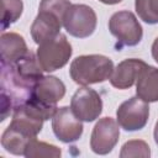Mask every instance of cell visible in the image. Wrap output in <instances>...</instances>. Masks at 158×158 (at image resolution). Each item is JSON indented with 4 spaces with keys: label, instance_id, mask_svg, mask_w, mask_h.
<instances>
[{
    "label": "cell",
    "instance_id": "11",
    "mask_svg": "<svg viewBox=\"0 0 158 158\" xmlns=\"http://www.w3.org/2000/svg\"><path fill=\"white\" fill-rule=\"evenodd\" d=\"M147 65V63L136 58H130L120 62L116 68H114L112 74L110 77L111 85L120 90L131 88L137 81L139 74Z\"/></svg>",
    "mask_w": 158,
    "mask_h": 158
},
{
    "label": "cell",
    "instance_id": "22",
    "mask_svg": "<svg viewBox=\"0 0 158 158\" xmlns=\"http://www.w3.org/2000/svg\"><path fill=\"white\" fill-rule=\"evenodd\" d=\"M153 136H154V142H156V144L158 146V121L156 122L154 131H153Z\"/></svg>",
    "mask_w": 158,
    "mask_h": 158
},
{
    "label": "cell",
    "instance_id": "12",
    "mask_svg": "<svg viewBox=\"0 0 158 158\" xmlns=\"http://www.w3.org/2000/svg\"><path fill=\"white\" fill-rule=\"evenodd\" d=\"M62 26L63 21L54 14L48 11H38V15L31 26L32 40L37 44L49 41L60 33Z\"/></svg>",
    "mask_w": 158,
    "mask_h": 158
},
{
    "label": "cell",
    "instance_id": "20",
    "mask_svg": "<svg viewBox=\"0 0 158 158\" xmlns=\"http://www.w3.org/2000/svg\"><path fill=\"white\" fill-rule=\"evenodd\" d=\"M152 57L158 63V37L154 40V42L152 44Z\"/></svg>",
    "mask_w": 158,
    "mask_h": 158
},
{
    "label": "cell",
    "instance_id": "6",
    "mask_svg": "<svg viewBox=\"0 0 158 158\" xmlns=\"http://www.w3.org/2000/svg\"><path fill=\"white\" fill-rule=\"evenodd\" d=\"M148 117V102L139 99L138 96H133L123 101L116 111V118L120 127L128 132L142 130L147 125Z\"/></svg>",
    "mask_w": 158,
    "mask_h": 158
},
{
    "label": "cell",
    "instance_id": "2",
    "mask_svg": "<svg viewBox=\"0 0 158 158\" xmlns=\"http://www.w3.org/2000/svg\"><path fill=\"white\" fill-rule=\"evenodd\" d=\"M114 70L112 60L102 54H85L73 59L69 74L74 83L86 86L110 79Z\"/></svg>",
    "mask_w": 158,
    "mask_h": 158
},
{
    "label": "cell",
    "instance_id": "19",
    "mask_svg": "<svg viewBox=\"0 0 158 158\" xmlns=\"http://www.w3.org/2000/svg\"><path fill=\"white\" fill-rule=\"evenodd\" d=\"M72 6L69 0H42L40 4V11H48L58 16L62 21L67 10Z\"/></svg>",
    "mask_w": 158,
    "mask_h": 158
},
{
    "label": "cell",
    "instance_id": "7",
    "mask_svg": "<svg viewBox=\"0 0 158 158\" xmlns=\"http://www.w3.org/2000/svg\"><path fill=\"white\" fill-rule=\"evenodd\" d=\"M70 109L79 120L93 122L102 112V100L94 89L83 86L73 94Z\"/></svg>",
    "mask_w": 158,
    "mask_h": 158
},
{
    "label": "cell",
    "instance_id": "1",
    "mask_svg": "<svg viewBox=\"0 0 158 158\" xmlns=\"http://www.w3.org/2000/svg\"><path fill=\"white\" fill-rule=\"evenodd\" d=\"M37 56L28 52L14 64L1 63L0 75V120L4 121L16 106L30 100L35 85L43 77Z\"/></svg>",
    "mask_w": 158,
    "mask_h": 158
},
{
    "label": "cell",
    "instance_id": "4",
    "mask_svg": "<svg viewBox=\"0 0 158 158\" xmlns=\"http://www.w3.org/2000/svg\"><path fill=\"white\" fill-rule=\"evenodd\" d=\"M98 19L95 11L85 4H72L63 17V27L77 38L91 36L96 28Z\"/></svg>",
    "mask_w": 158,
    "mask_h": 158
},
{
    "label": "cell",
    "instance_id": "21",
    "mask_svg": "<svg viewBox=\"0 0 158 158\" xmlns=\"http://www.w3.org/2000/svg\"><path fill=\"white\" fill-rule=\"evenodd\" d=\"M99 1H101L102 4H106V5H115V4L121 2L122 0H99Z\"/></svg>",
    "mask_w": 158,
    "mask_h": 158
},
{
    "label": "cell",
    "instance_id": "5",
    "mask_svg": "<svg viewBox=\"0 0 158 158\" xmlns=\"http://www.w3.org/2000/svg\"><path fill=\"white\" fill-rule=\"evenodd\" d=\"M109 30L111 35L117 38L120 47L137 46L143 36V31L137 17L127 10L117 11L110 17Z\"/></svg>",
    "mask_w": 158,
    "mask_h": 158
},
{
    "label": "cell",
    "instance_id": "18",
    "mask_svg": "<svg viewBox=\"0 0 158 158\" xmlns=\"http://www.w3.org/2000/svg\"><path fill=\"white\" fill-rule=\"evenodd\" d=\"M149 156H151L149 146L142 139H131V141L126 142L121 147V152H120L121 158H128V157L147 158Z\"/></svg>",
    "mask_w": 158,
    "mask_h": 158
},
{
    "label": "cell",
    "instance_id": "9",
    "mask_svg": "<svg viewBox=\"0 0 158 158\" xmlns=\"http://www.w3.org/2000/svg\"><path fill=\"white\" fill-rule=\"evenodd\" d=\"M52 130L56 137L64 142L72 143L78 141L83 135V123L70 107L62 106L58 107L52 117Z\"/></svg>",
    "mask_w": 158,
    "mask_h": 158
},
{
    "label": "cell",
    "instance_id": "17",
    "mask_svg": "<svg viewBox=\"0 0 158 158\" xmlns=\"http://www.w3.org/2000/svg\"><path fill=\"white\" fill-rule=\"evenodd\" d=\"M138 17L149 25L158 23V0H135Z\"/></svg>",
    "mask_w": 158,
    "mask_h": 158
},
{
    "label": "cell",
    "instance_id": "13",
    "mask_svg": "<svg viewBox=\"0 0 158 158\" xmlns=\"http://www.w3.org/2000/svg\"><path fill=\"white\" fill-rule=\"evenodd\" d=\"M1 63L14 64L21 60L30 52L22 36L15 32H4L0 38Z\"/></svg>",
    "mask_w": 158,
    "mask_h": 158
},
{
    "label": "cell",
    "instance_id": "8",
    "mask_svg": "<svg viewBox=\"0 0 158 158\" xmlns=\"http://www.w3.org/2000/svg\"><path fill=\"white\" fill-rule=\"evenodd\" d=\"M118 122L112 117L100 118L93 128L90 137V148L96 154L110 153L118 142L120 128Z\"/></svg>",
    "mask_w": 158,
    "mask_h": 158
},
{
    "label": "cell",
    "instance_id": "3",
    "mask_svg": "<svg viewBox=\"0 0 158 158\" xmlns=\"http://www.w3.org/2000/svg\"><path fill=\"white\" fill-rule=\"evenodd\" d=\"M72 46L65 35L59 33L57 37L38 44L36 56L43 72H54L64 67L72 57Z\"/></svg>",
    "mask_w": 158,
    "mask_h": 158
},
{
    "label": "cell",
    "instance_id": "15",
    "mask_svg": "<svg viewBox=\"0 0 158 158\" xmlns=\"http://www.w3.org/2000/svg\"><path fill=\"white\" fill-rule=\"evenodd\" d=\"M60 154H62V152L57 146L38 141L37 138H33L28 142L23 156L27 158H41V157L58 158V157H60Z\"/></svg>",
    "mask_w": 158,
    "mask_h": 158
},
{
    "label": "cell",
    "instance_id": "14",
    "mask_svg": "<svg viewBox=\"0 0 158 158\" xmlns=\"http://www.w3.org/2000/svg\"><path fill=\"white\" fill-rule=\"evenodd\" d=\"M136 94L146 102L158 101V68L147 65L136 81Z\"/></svg>",
    "mask_w": 158,
    "mask_h": 158
},
{
    "label": "cell",
    "instance_id": "10",
    "mask_svg": "<svg viewBox=\"0 0 158 158\" xmlns=\"http://www.w3.org/2000/svg\"><path fill=\"white\" fill-rule=\"evenodd\" d=\"M65 95L64 83L53 75L42 77L35 85L31 99L48 106H57V102L60 101Z\"/></svg>",
    "mask_w": 158,
    "mask_h": 158
},
{
    "label": "cell",
    "instance_id": "16",
    "mask_svg": "<svg viewBox=\"0 0 158 158\" xmlns=\"http://www.w3.org/2000/svg\"><path fill=\"white\" fill-rule=\"evenodd\" d=\"M1 30L4 31L20 19L22 15L23 4L22 0H1Z\"/></svg>",
    "mask_w": 158,
    "mask_h": 158
}]
</instances>
